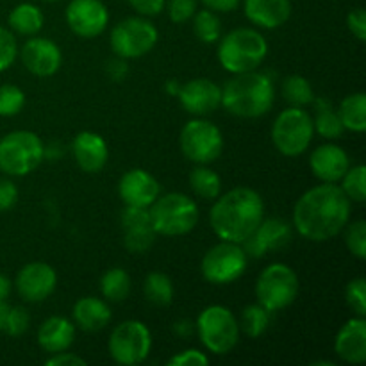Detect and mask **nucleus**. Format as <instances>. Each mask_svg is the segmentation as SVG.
I'll return each instance as SVG.
<instances>
[{
    "mask_svg": "<svg viewBox=\"0 0 366 366\" xmlns=\"http://www.w3.org/2000/svg\"><path fill=\"white\" fill-rule=\"evenodd\" d=\"M138 225H150L149 207L127 206L122 213V227H138Z\"/></svg>",
    "mask_w": 366,
    "mask_h": 366,
    "instance_id": "obj_43",
    "label": "nucleus"
},
{
    "mask_svg": "<svg viewBox=\"0 0 366 366\" xmlns=\"http://www.w3.org/2000/svg\"><path fill=\"white\" fill-rule=\"evenodd\" d=\"M25 106V93L14 84L0 86V117H14Z\"/></svg>",
    "mask_w": 366,
    "mask_h": 366,
    "instance_id": "obj_37",
    "label": "nucleus"
},
{
    "mask_svg": "<svg viewBox=\"0 0 366 366\" xmlns=\"http://www.w3.org/2000/svg\"><path fill=\"white\" fill-rule=\"evenodd\" d=\"M311 172L322 182H335L342 181L345 172L350 168V159L342 147L335 143H325L315 149L310 157Z\"/></svg>",
    "mask_w": 366,
    "mask_h": 366,
    "instance_id": "obj_20",
    "label": "nucleus"
},
{
    "mask_svg": "<svg viewBox=\"0 0 366 366\" xmlns=\"http://www.w3.org/2000/svg\"><path fill=\"white\" fill-rule=\"evenodd\" d=\"M100 292L109 302H122L131 293V277L124 268H111L100 279Z\"/></svg>",
    "mask_w": 366,
    "mask_h": 366,
    "instance_id": "obj_30",
    "label": "nucleus"
},
{
    "mask_svg": "<svg viewBox=\"0 0 366 366\" xmlns=\"http://www.w3.org/2000/svg\"><path fill=\"white\" fill-rule=\"evenodd\" d=\"M16 292L27 302H41L49 299L54 293L57 285V274L50 264L34 261L29 263L18 272L16 275Z\"/></svg>",
    "mask_w": 366,
    "mask_h": 366,
    "instance_id": "obj_15",
    "label": "nucleus"
},
{
    "mask_svg": "<svg viewBox=\"0 0 366 366\" xmlns=\"http://www.w3.org/2000/svg\"><path fill=\"white\" fill-rule=\"evenodd\" d=\"M247 252L242 243L222 242L202 257L200 270L211 285H231L238 281L247 270Z\"/></svg>",
    "mask_w": 366,
    "mask_h": 366,
    "instance_id": "obj_12",
    "label": "nucleus"
},
{
    "mask_svg": "<svg viewBox=\"0 0 366 366\" xmlns=\"http://www.w3.org/2000/svg\"><path fill=\"white\" fill-rule=\"evenodd\" d=\"M347 227V225H345ZM347 249L352 256L363 261L366 257V224L365 220H356L347 227L345 232Z\"/></svg>",
    "mask_w": 366,
    "mask_h": 366,
    "instance_id": "obj_38",
    "label": "nucleus"
},
{
    "mask_svg": "<svg viewBox=\"0 0 366 366\" xmlns=\"http://www.w3.org/2000/svg\"><path fill=\"white\" fill-rule=\"evenodd\" d=\"M181 150L192 163L209 164L218 159L224 150V136L214 124L207 120H189L182 127Z\"/></svg>",
    "mask_w": 366,
    "mask_h": 366,
    "instance_id": "obj_13",
    "label": "nucleus"
},
{
    "mask_svg": "<svg viewBox=\"0 0 366 366\" xmlns=\"http://www.w3.org/2000/svg\"><path fill=\"white\" fill-rule=\"evenodd\" d=\"M45 159V145L31 131H13L0 139V172L11 177L31 174Z\"/></svg>",
    "mask_w": 366,
    "mask_h": 366,
    "instance_id": "obj_6",
    "label": "nucleus"
},
{
    "mask_svg": "<svg viewBox=\"0 0 366 366\" xmlns=\"http://www.w3.org/2000/svg\"><path fill=\"white\" fill-rule=\"evenodd\" d=\"M347 27L352 32L354 38H357L360 41H365L366 39V13L365 9L357 7V9H352L349 14H347Z\"/></svg>",
    "mask_w": 366,
    "mask_h": 366,
    "instance_id": "obj_46",
    "label": "nucleus"
},
{
    "mask_svg": "<svg viewBox=\"0 0 366 366\" xmlns=\"http://www.w3.org/2000/svg\"><path fill=\"white\" fill-rule=\"evenodd\" d=\"M350 202H365L366 200V168L363 164L349 168L342 177V186Z\"/></svg>",
    "mask_w": 366,
    "mask_h": 366,
    "instance_id": "obj_36",
    "label": "nucleus"
},
{
    "mask_svg": "<svg viewBox=\"0 0 366 366\" xmlns=\"http://www.w3.org/2000/svg\"><path fill=\"white\" fill-rule=\"evenodd\" d=\"M157 29L147 18L131 16L117 24L111 31V49L122 59H136L156 46Z\"/></svg>",
    "mask_w": 366,
    "mask_h": 366,
    "instance_id": "obj_10",
    "label": "nucleus"
},
{
    "mask_svg": "<svg viewBox=\"0 0 366 366\" xmlns=\"http://www.w3.org/2000/svg\"><path fill=\"white\" fill-rule=\"evenodd\" d=\"M245 16L263 29H277L292 16L290 0H245Z\"/></svg>",
    "mask_w": 366,
    "mask_h": 366,
    "instance_id": "obj_23",
    "label": "nucleus"
},
{
    "mask_svg": "<svg viewBox=\"0 0 366 366\" xmlns=\"http://www.w3.org/2000/svg\"><path fill=\"white\" fill-rule=\"evenodd\" d=\"M124 245L129 252L132 254H145L149 252L150 247L156 242V231L152 225H138V227L124 229Z\"/></svg>",
    "mask_w": 366,
    "mask_h": 366,
    "instance_id": "obj_35",
    "label": "nucleus"
},
{
    "mask_svg": "<svg viewBox=\"0 0 366 366\" xmlns=\"http://www.w3.org/2000/svg\"><path fill=\"white\" fill-rule=\"evenodd\" d=\"M18 56L16 38L6 27H0V71L7 70Z\"/></svg>",
    "mask_w": 366,
    "mask_h": 366,
    "instance_id": "obj_41",
    "label": "nucleus"
},
{
    "mask_svg": "<svg viewBox=\"0 0 366 366\" xmlns=\"http://www.w3.org/2000/svg\"><path fill=\"white\" fill-rule=\"evenodd\" d=\"M199 0H168V16L174 24H184L197 13Z\"/></svg>",
    "mask_w": 366,
    "mask_h": 366,
    "instance_id": "obj_42",
    "label": "nucleus"
},
{
    "mask_svg": "<svg viewBox=\"0 0 366 366\" xmlns=\"http://www.w3.org/2000/svg\"><path fill=\"white\" fill-rule=\"evenodd\" d=\"M177 97L182 107L195 117H206L222 106V88L209 79L188 81L179 88Z\"/></svg>",
    "mask_w": 366,
    "mask_h": 366,
    "instance_id": "obj_17",
    "label": "nucleus"
},
{
    "mask_svg": "<svg viewBox=\"0 0 366 366\" xmlns=\"http://www.w3.org/2000/svg\"><path fill=\"white\" fill-rule=\"evenodd\" d=\"M24 66L36 77H50L61 66V50L52 39L31 38L24 43L20 50Z\"/></svg>",
    "mask_w": 366,
    "mask_h": 366,
    "instance_id": "obj_18",
    "label": "nucleus"
},
{
    "mask_svg": "<svg viewBox=\"0 0 366 366\" xmlns=\"http://www.w3.org/2000/svg\"><path fill=\"white\" fill-rule=\"evenodd\" d=\"M7 311H9V306L6 304V300H0V331L4 329V322H6Z\"/></svg>",
    "mask_w": 366,
    "mask_h": 366,
    "instance_id": "obj_53",
    "label": "nucleus"
},
{
    "mask_svg": "<svg viewBox=\"0 0 366 366\" xmlns=\"http://www.w3.org/2000/svg\"><path fill=\"white\" fill-rule=\"evenodd\" d=\"M313 366H335V363H331V361H318V363H313Z\"/></svg>",
    "mask_w": 366,
    "mask_h": 366,
    "instance_id": "obj_54",
    "label": "nucleus"
},
{
    "mask_svg": "<svg viewBox=\"0 0 366 366\" xmlns=\"http://www.w3.org/2000/svg\"><path fill=\"white\" fill-rule=\"evenodd\" d=\"M264 218V202L259 193L252 188L231 189L217 197L211 207L209 222L214 234L222 242L243 243Z\"/></svg>",
    "mask_w": 366,
    "mask_h": 366,
    "instance_id": "obj_2",
    "label": "nucleus"
},
{
    "mask_svg": "<svg viewBox=\"0 0 366 366\" xmlns=\"http://www.w3.org/2000/svg\"><path fill=\"white\" fill-rule=\"evenodd\" d=\"M29 324H31V317H29L27 310H24V307H9L2 331H6L13 338H18V336L27 331Z\"/></svg>",
    "mask_w": 366,
    "mask_h": 366,
    "instance_id": "obj_40",
    "label": "nucleus"
},
{
    "mask_svg": "<svg viewBox=\"0 0 366 366\" xmlns=\"http://www.w3.org/2000/svg\"><path fill=\"white\" fill-rule=\"evenodd\" d=\"M107 66H109L107 68V74H109L114 81H122V79L127 75V64H125V59H122V57L111 61Z\"/></svg>",
    "mask_w": 366,
    "mask_h": 366,
    "instance_id": "obj_50",
    "label": "nucleus"
},
{
    "mask_svg": "<svg viewBox=\"0 0 366 366\" xmlns=\"http://www.w3.org/2000/svg\"><path fill=\"white\" fill-rule=\"evenodd\" d=\"M197 332L209 352L217 356L229 354L239 340V325L231 310L224 306H209L197 318Z\"/></svg>",
    "mask_w": 366,
    "mask_h": 366,
    "instance_id": "obj_8",
    "label": "nucleus"
},
{
    "mask_svg": "<svg viewBox=\"0 0 366 366\" xmlns=\"http://www.w3.org/2000/svg\"><path fill=\"white\" fill-rule=\"evenodd\" d=\"M345 300L357 317H366V282L363 277H357L347 285Z\"/></svg>",
    "mask_w": 366,
    "mask_h": 366,
    "instance_id": "obj_39",
    "label": "nucleus"
},
{
    "mask_svg": "<svg viewBox=\"0 0 366 366\" xmlns=\"http://www.w3.org/2000/svg\"><path fill=\"white\" fill-rule=\"evenodd\" d=\"M313 102L315 106H317V118L313 120L315 131H317L320 136H324V138H329V139L340 138V136L343 134V131H345V127H343L338 113L332 111L331 102L324 99L313 100Z\"/></svg>",
    "mask_w": 366,
    "mask_h": 366,
    "instance_id": "obj_29",
    "label": "nucleus"
},
{
    "mask_svg": "<svg viewBox=\"0 0 366 366\" xmlns=\"http://www.w3.org/2000/svg\"><path fill=\"white\" fill-rule=\"evenodd\" d=\"M66 24L79 38H95L106 31L109 11L102 0H71L66 7Z\"/></svg>",
    "mask_w": 366,
    "mask_h": 366,
    "instance_id": "obj_14",
    "label": "nucleus"
},
{
    "mask_svg": "<svg viewBox=\"0 0 366 366\" xmlns=\"http://www.w3.org/2000/svg\"><path fill=\"white\" fill-rule=\"evenodd\" d=\"M292 239V225L281 218H267L261 220L256 231L242 243L247 256L261 257L270 250H279L286 247Z\"/></svg>",
    "mask_w": 366,
    "mask_h": 366,
    "instance_id": "obj_16",
    "label": "nucleus"
},
{
    "mask_svg": "<svg viewBox=\"0 0 366 366\" xmlns=\"http://www.w3.org/2000/svg\"><path fill=\"white\" fill-rule=\"evenodd\" d=\"M132 7L143 16H156L167 6V0H129Z\"/></svg>",
    "mask_w": 366,
    "mask_h": 366,
    "instance_id": "obj_48",
    "label": "nucleus"
},
{
    "mask_svg": "<svg viewBox=\"0 0 366 366\" xmlns=\"http://www.w3.org/2000/svg\"><path fill=\"white\" fill-rule=\"evenodd\" d=\"M282 95H285L286 102H290L295 107H304L313 104L315 93L311 88L310 81L302 75H290L282 82Z\"/></svg>",
    "mask_w": 366,
    "mask_h": 366,
    "instance_id": "obj_32",
    "label": "nucleus"
},
{
    "mask_svg": "<svg viewBox=\"0 0 366 366\" xmlns=\"http://www.w3.org/2000/svg\"><path fill=\"white\" fill-rule=\"evenodd\" d=\"M143 293L145 299L154 306H170L174 300V285H172L170 277L163 272H152L145 277L143 282Z\"/></svg>",
    "mask_w": 366,
    "mask_h": 366,
    "instance_id": "obj_28",
    "label": "nucleus"
},
{
    "mask_svg": "<svg viewBox=\"0 0 366 366\" xmlns=\"http://www.w3.org/2000/svg\"><path fill=\"white\" fill-rule=\"evenodd\" d=\"M193 32L202 43H217L222 38V24L217 13L200 9L193 14Z\"/></svg>",
    "mask_w": 366,
    "mask_h": 366,
    "instance_id": "obj_33",
    "label": "nucleus"
},
{
    "mask_svg": "<svg viewBox=\"0 0 366 366\" xmlns=\"http://www.w3.org/2000/svg\"><path fill=\"white\" fill-rule=\"evenodd\" d=\"M174 329H175V332H177V335L182 336V338H188V336L192 335V331H193V325H192V322L182 320V322H177Z\"/></svg>",
    "mask_w": 366,
    "mask_h": 366,
    "instance_id": "obj_51",
    "label": "nucleus"
},
{
    "mask_svg": "<svg viewBox=\"0 0 366 366\" xmlns=\"http://www.w3.org/2000/svg\"><path fill=\"white\" fill-rule=\"evenodd\" d=\"M45 365L46 366H86L88 365V361L82 360V357L77 356V354L63 350V352L52 354V356L45 361Z\"/></svg>",
    "mask_w": 366,
    "mask_h": 366,
    "instance_id": "obj_47",
    "label": "nucleus"
},
{
    "mask_svg": "<svg viewBox=\"0 0 366 366\" xmlns=\"http://www.w3.org/2000/svg\"><path fill=\"white\" fill-rule=\"evenodd\" d=\"M335 350L343 361L361 365L366 361V322L363 317L350 318L335 342Z\"/></svg>",
    "mask_w": 366,
    "mask_h": 366,
    "instance_id": "obj_22",
    "label": "nucleus"
},
{
    "mask_svg": "<svg viewBox=\"0 0 366 366\" xmlns=\"http://www.w3.org/2000/svg\"><path fill=\"white\" fill-rule=\"evenodd\" d=\"M209 363V357L197 349H188L181 354H175L168 365L170 366H206Z\"/></svg>",
    "mask_w": 366,
    "mask_h": 366,
    "instance_id": "obj_44",
    "label": "nucleus"
},
{
    "mask_svg": "<svg viewBox=\"0 0 366 366\" xmlns=\"http://www.w3.org/2000/svg\"><path fill=\"white\" fill-rule=\"evenodd\" d=\"M257 302L275 313L288 307L299 295V277L295 270L285 263H274L264 268L256 282Z\"/></svg>",
    "mask_w": 366,
    "mask_h": 366,
    "instance_id": "obj_9",
    "label": "nucleus"
},
{
    "mask_svg": "<svg viewBox=\"0 0 366 366\" xmlns=\"http://www.w3.org/2000/svg\"><path fill=\"white\" fill-rule=\"evenodd\" d=\"M18 202V188L9 179H0V213L13 209Z\"/></svg>",
    "mask_w": 366,
    "mask_h": 366,
    "instance_id": "obj_45",
    "label": "nucleus"
},
{
    "mask_svg": "<svg viewBox=\"0 0 366 366\" xmlns=\"http://www.w3.org/2000/svg\"><path fill=\"white\" fill-rule=\"evenodd\" d=\"M71 152H74V157L81 170L88 172V174L102 170L107 163V157H109L106 139L92 131H82L75 136Z\"/></svg>",
    "mask_w": 366,
    "mask_h": 366,
    "instance_id": "obj_21",
    "label": "nucleus"
},
{
    "mask_svg": "<svg viewBox=\"0 0 366 366\" xmlns=\"http://www.w3.org/2000/svg\"><path fill=\"white\" fill-rule=\"evenodd\" d=\"M43 2H57V0H43Z\"/></svg>",
    "mask_w": 366,
    "mask_h": 366,
    "instance_id": "obj_55",
    "label": "nucleus"
},
{
    "mask_svg": "<svg viewBox=\"0 0 366 366\" xmlns=\"http://www.w3.org/2000/svg\"><path fill=\"white\" fill-rule=\"evenodd\" d=\"M275 88L272 79L261 71L234 74L222 88V106L239 118H259L272 109Z\"/></svg>",
    "mask_w": 366,
    "mask_h": 366,
    "instance_id": "obj_3",
    "label": "nucleus"
},
{
    "mask_svg": "<svg viewBox=\"0 0 366 366\" xmlns=\"http://www.w3.org/2000/svg\"><path fill=\"white\" fill-rule=\"evenodd\" d=\"M338 117L343 127L352 132H365L366 129V97L365 93H352L340 104Z\"/></svg>",
    "mask_w": 366,
    "mask_h": 366,
    "instance_id": "obj_27",
    "label": "nucleus"
},
{
    "mask_svg": "<svg viewBox=\"0 0 366 366\" xmlns=\"http://www.w3.org/2000/svg\"><path fill=\"white\" fill-rule=\"evenodd\" d=\"M109 354L118 365H139L149 357L152 349V335L139 320H127L117 325L109 336Z\"/></svg>",
    "mask_w": 366,
    "mask_h": 366,
    "instance_id": "obj_11",
    "label": "nucleus"
},
{
    "mask_svg": "<svg viewBox=\"0 0 366 366\" xmlns=\"http://www.w3.org/2000/svg\"><path fill=\"white\" fill-rule=\"evenodd\" d=\"M189 186L193 192L206 200H214L222 193V179L207 167H195L189 174Z\"/></svg>",
    "mask_w": 366,
    "mask_h": 366,
    "instance_id": "obj_31",
    "label": "nucleus"
},
{
    "mask_svg": "<svg viewBox=\"0 0 366 366\" xmlns=\"http://www.w3.org/2000/svg\"><path fill=\"white\" fill-rule=\"evenodd\" d=\"M150 225L161 236H182L195 229L199 222V207L192 197L184 193H167L157 197L149 209Z\"/></svg>",
    "mask_w": 366,
    "mask_h": 366,
    "instance_id": "obj_5",
    "label": "nucleus"
},
{
    "mask_svg": "<svg viewBox=\"0 0 366 366\" xmlns=\"http://www.w3.org/2000/svg\"><path fill=\"white\" fill-rule=\"evenodd\" d=\"M11 293V281L4 274H0V300H6Z\"/></svg>",
    "mask_w": 366,
    "mask_h": 366,
    "instance_id": "obj_52",
    "label": "nucleus"
},
{
    "mask_svg": "<svg viewBox=\"0 0 366 366\" xmlns=\"http://www.w3.org/2000/svg\"><path fill=\"white\" fill-rule=\"evenodd\" d=\"M43 13L34 4H18L9 13V27L21 36H34L43 27Z\"/></svg>",
    "mask_w": 366,
    "mask_h": 366,
    "instance_id": "obj_26",
    "label": "nucleus"
},
{
    "mask_svg": "<svg viewBox=\"0 0 366 366\" xmlns=\"http://www.w3.org/2000/svg\"><path fill=\"white\" fill-rule=\"evenodd\" d=\"M206 6V9L214 13H231L239 6V0H200Z\"/></svg>",
    "mask_w": 366,
    "mask_h": 366,
    "instance_id": "obj_49",
    "label": "nucleus"
},
{
    "mask_svg": "<svg viewBox=\"0 0 366 366\" xmlns=\"http://www.w3.org/2000/svg\"><path fill=\"white\" fill-rule=\"evenodd\" d=\"M313 118L302 107H288L272 125V142L286 157L302 156L313 142Z\"/></svg>",
    "mask_w": 366,
    "mask_h": 366,
    "instance_id": "obj_7",
    "label": "nucleus"
},
{
    "mask_svg": "<svg viewBox=\"0 0 366 366\" xmlns=\"http://www.w3.org/2000/svg\"><path fill=\"white\" fill-rule=\"evenodd\" d=\"M75 340V327L68 318L50 317L39 325L38 343L50 354L63 352L71 347Z\"/></svg>",
    "mask_w": 366,
    "mask_h": 366,
    "instance_id": "obj_24",
    "label": "nucleus"
},
{
    "mask_svg": "<svg viewBox=\"0 0 366 366\" xmlns=\"http://www.w3.org/2000/svg\"><path fill=\"white\" fill-rule=\"evenodd\" d=\"M270 324V313L261 304H250L242 311L239 325L249 338H259Z\"/></svg>",
    "mask_w": 366,
    "mask_h": 366,
    "instance_id": "obj_34",
    "label": "nucleus"
},
{
    "mask_svg": "<svg viewBox=\"0 0 366 366\" xmlns=\"http://www.w3.org/2000/svg\"><path fill=\"white\" fill-rule=\"evenodd\" d=\"M159 182L152 174L142 168H134L122 175L118 182V195L125 206L150 207L154 200L159 197Z\"/></svg>",
    "mask_w": 366,
    "mask_h": 366,
    "instance_id": "obj_19",
    "label": "nucleus"
},
{
    "mask_svg": "<svg viewBox=\"0 0 366 366\" xmlns=\"http://www.w3.org/2000/svg\"><path fill=\"white\" fill-rule=\"evenodd\" d=\"M350 218V199L335 182L307 189L295 204L293 225L310 242H327L345 229Z\"/></svg>",
    "mask_w": 366,
    "mask_h": 366,
    "instance_id": "obj_1",
    "label": "nucleus"
},
{
    "mask_svg": "<svg viewBox=\"0 0 366 366\" xmlns=\"http://www.w3.org/2000/svg\"><path fill=\"white\" fill-rule=\"evenodd\" d=\"M74 320L86 332H95L106 327L111 320V310L97 297H82L74 306Z\"/></svg>",
    "mask_w": 366,
    "mask_h": 366,
    "instance_id": "obj_25",
    "label": "nucleus"
},
{
    "mask_svg": "<svg viewBox=\"0 0 366 366\" xmlns=\"http://www.w3.org/2000/svg\"><path fill=\"white\" fill-rule=\"evenodd\" d=\"M218 41V61L232 75L257 70L268 54L267 39L250 27L234 29Z\"/></svg>",
    "mask_w": 366,
    "mask_h": 366,
    "instance_id": "obj_4",
    "label": "nucleus"
}]
</instances>
